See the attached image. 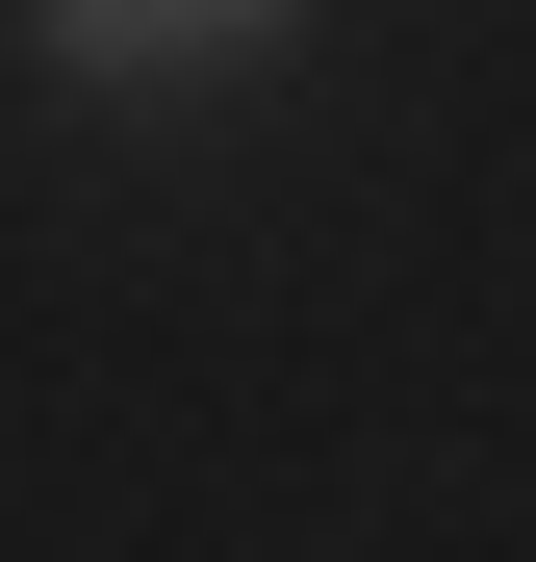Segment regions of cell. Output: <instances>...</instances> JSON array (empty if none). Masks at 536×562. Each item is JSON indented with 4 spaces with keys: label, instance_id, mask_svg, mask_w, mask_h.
<instances>
[{
    "label": "cell",
    "instance_id": "cell-1",
    "mask_svg": "<svg viewBox=\"0 0 536 562\" xmlns=\"http://www.w3.org/2000/svg\"><path fill=\"white\" fill-rule=\"evenodd\" d=\"M26 26H52V77H103V103H128V77H205V52H282L307 0H26Z\"/></svg>",
    "mask_w": 536,
    "mask_h": 562
}]
</instances>
